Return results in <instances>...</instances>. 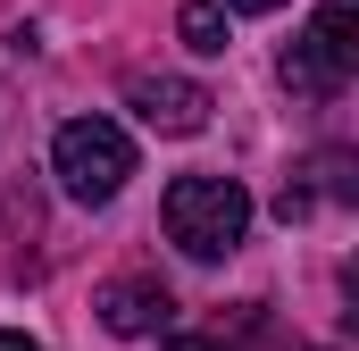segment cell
Here are the masks:
<instances>
[{
    "mask_svg": "<svg viewBox=\"0 0 359 351\" xmlns=\"http://www.w3.org/2000/svg\"><path fill=\"white\" fill-rule=\"evenodd\" d=\"M50 176H59V192L84 201V209L117 201L126 176H134V143H126V126H117V117H67L59 143H50Z\"/></svg>",
    "mask_w": 359,
    "mask_h": 351,
    "instance_id": "cell-2",
    "label": "cell"
},
{
    "mask_svg": "<svg viewBox=\"0 0 359 351\" xmlns=\"http://www.w3.org/2000/svg\"><path fill=\"white\" fill-rule=\"evenodd\" d=\"M176 34H184V51L217 59V51H226V8H217V0H184V8H176Z\"/></svg>",
    "mask_w": 359,
    "mask_h": 351,
    "instance_id": "cell-6",
    "label": "cell"
},
{
    "mask_svg": "<svg viewBox=\"0 0 359 351\" xmlns=\"http://www.w3.org/2000/svg\"><path fill=\"white\" fill-rule=\"evenodd\" d=\"M351 76H359V25H351V8H318L309 34L284 51V84L301 92V100H334Z\"/></svg>",
    "mask_w": 359,
    "mask_h": 351,
    "instance_id": "cell-3",
    "label": "cell"
},
{
    "mask_svg": "<svg viewBox=\"0 0 359 351\" xmlns=\"http://www.w3.org/2000/svg\"><path fill=\"white\" fill-rule=\"evenodd\" d=\"M309 351H326V343H309Z\"/></svg>",
    "mask_w": 359,
    "mask_h": 351,
    "instance_id": "cell-10",
    "label": "cell"
},
{
    "mask_svg": "<svg viewBox=\"0 0 359 351\" xmlns=\"http://www.w3.org/2000/svg\"><path fill=\"white\" fill-rule=\"evenodd\" d=\"M126 109H134L151 134H201L217 100L192 84V76H134V84H126Z\"/></svg>",
    "mask_w": 359,
    "mask_h": 351,
    "instance_id": "cell-4",
    "label": "cell"
},
{
    "mask_svg": "<svg viewBox=\"0 0 359 351\" xmlns=\"http://www.w3.org/2000/svg\"><path fill=\"white\" fill-rule=\"evenodd\" d=\"M176 351H243V343H226V335H176Z\"/></svg>",
    "mask_w": 359,
    "mask_h": 351,
    "instance_id": "cell-7",
    "label": "cell"
},
{
    "mask_svg": "<svg viewBox=\"0 0 359 351\" xmlns=\"http://www.w3.org/2000/svg\"><path fill=\"white\" fill-rule=\"evenodd\" d=\"M217 8H234V17H268V8H284V0H217Z\"/></svg>",
    "mask_w": 359,
    "mask_h": 351,
    "instance_id": "cell-8",
    "label": "cell"
},
{
    "mask_svg": "<svg viewBox=\"0 0 359 351\" xmlns=\"http://www.w3.org/2000/svg\"><path fill=\"white\" fill-rule=\"evenodd\" d=\"M0 351H42L34 335H17V326H0Z\"/></svg>",
    "mask_w": 359,
    "mask_h": 351,
    "instance_id": "cell-9",
    "label": "cell"
},
{
    "mask_svg": "<svg viewBox=\"0 0 359 351\" xmlns=\"http://www.w3.org/2000/svg\"><path fill=\"white\" fill-rule=\"evenodd\" d=\"M100 326L109 335H159L168 318H176V301H168V284L159 276H117V284H100Z\"/></svg>",
    "mask_w": 359,
    "mask_h": 351,
    "instance_id": "cell-5",
    "label": "cell"
},
{
    "mask_svg": "<svg viewBox=\"0 0 359 351\" xmlns=\"http://www.w3.org/2000/svg\"><path fill=\"white\" fill-rule=\"evenodd\" d=\"M159 218H168V243L184 260H226L251 234V192L234 176H176L168 201H159Z\"/></svg>",
    "mask_w": 359,
    "mask_h": 351,
    "instance_id": "cell-1",
    "label": "cell"
}]
</instances>
